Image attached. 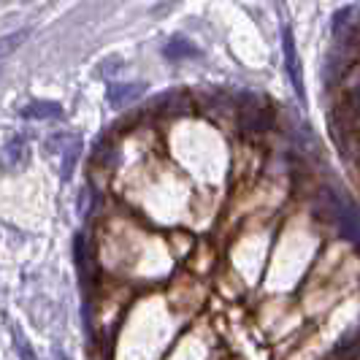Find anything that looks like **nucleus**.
<instances>
[{"instance_id":"1","label":"nucleus","mask_w":360,"mask_h":360,"mask_svg":"<svg viewBox=\"0 0 360 360\" xmlns=\"http://www.w3.org/2000/svg\"><path fill=\"white\" fill-rule=\"evenodd\" d=\"M141 92H144V84H122V82H114V84L108 87L106 98L114 108H122V106H127V103H133V101H139Z\"/></svg>"},{"instance_id":"2","label":"nucleus","mask_w":360,"mask_h":360,"mask_svg":"<svg viewBox=\"0 0 360 360\" xmlns=\"http://www.w3.org/2000/svg\"><path fill=\"white\" fill-rule=\"evenodd\" d=\"M25 120H63V106L54 101H30L22 108Z\"/></svg>"},{"instance_id":"3","label":"nucleus","mask_w":360,"mask_h":360,"mask_svg":"<svg viewBox=\"0 0 360 360\" xmlns=\"http://www.w3.org/2000/svg\"><path fill=\"white\" fill-rule=\"evenodd\" d=\"M6 155V165L8 168H22L25 162L30 160V146H27V141L22 139V136H14V139H8V144H6V149H3Z\"/></svg>"},{"instance_id":"4","label":"nucleus","mask_w":360,"mask_h":360,"mask_svg":"<svg viewBox=\"0 0 360 360\" xmlns=\"http://www.w3.org/2000/svg\"><path fill=\"white\" fill-rule=\"evenodd\" d=\"M30 38V30H14L8 36H0V60H6L8 54H14Z\"/></svg>"},{"instance_id":"5","label":"nucleus","mask_w":360,"mask_h":360,"mask_svg":"<svg viewBox=\"0 0 360 360\" xmlns=\"http://www.w3.org/2000/svg\"><path fill=\"white\" fill-rule=\"evenodd\" d=\"M165 57H171V60H179V57H195L198 49L195 46H190V41H184V38H174L171 44H165Z\"/></svg>"},{"instance_id":"6","label":"nucleus","mask_w":360,"mask_h":360,"mask_svg":"<svg viewBox=\"0 0 360 360\" xmlns=\"http://www.w3.org/2000/svg\"><path fill=\"white\" fill-rule=\"evenodd\" d=\"M79 149H82V141H68V146L63 149V152H65V160H63V179H71L73 165L79 160Z\"/></svg>"},{"instance_id":"7","label":"nucleus","mask_w":360,"mask_h":360,"mask_svg":"<svg viewBox=\"0 0 360 360\" xmlns=\"http://www.w3.org/2000/svg\"><path fill=\"white\" fill-rule=\"evenodd\" d=\"M73 260H76V266L87 263V257H84V236L82 233L73 236Z\"/></svg>"},{"instance_id":"8","label":"nucleus","mask_w":360,"mask_h":360,"mask_svg":"<svg viewBox=\"0 0 360 360\" xmlns=\"http://www.w3.org/2000/svg\"><path fill=\"white\" fill-rule=\"evenodd\" d=\"M19 358L22 360H38L36 352H33V347H30V344H25V342H19Z\"/></svg>"}]
</instances>
